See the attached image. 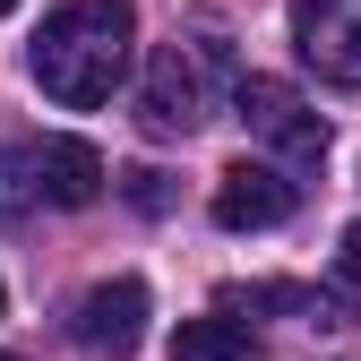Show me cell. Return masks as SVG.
<instances>
[{"instance_id":"cell-2","label":"cell","mask_w":361,"mask_h":361,"mask_svg":"<svg viewBox=\"0 0 361 361\" xmlns=\"http://www.w3.org/2000/svg\"><path fill=\"white\" fill-rule=\"evenodd\" d=\"M233 78V52L224 35H172L147 52V78H138V121L147 138H190V129L215 112V86Z\"/></svg>"},{"instance_id":"cell-10","label":"cell","mask_w":361,"mask_h":361,"mask_svg":"<svg viewBox=\"0 0 361 361\" xmlns=\"http://www.w3.org/2000/svg\"><path fill=\"white\" fill-rule=\"evenodd\" d=\"M121 198L138 207V215H172V172H155V164H129V172H121Z\"/></svg>"},{"instance_id":"cell-12","label":"cell","mask_w":361,"mask_h":361,"mask_svg":"<svg viewBox=\"0 0 361 361\" xmlns=\"http://www.w3.org/2000/svg\"><path fill=\"white\" fill-rule=\"evenodd\" d=\"M9 9H18V0H0V18H9Z\"/></svg>"},{"instance_id":"cell-7","label":"cell","mask_w":361,"mask_h":361,"mask_svg":"<svg viewBox=\"0 0 361 361\" xmlns=\"http://www.w3.org/2000/svg\"><path fill=\"white\" fill-rule=\"evenodd\" d=\"M35 190H43V207H95L104 198V155L86 138H43L35 147Z\"/></svg>"},{"instance_id":"cell-13","label":"cell","mask_w":361,"mask_h":361,"mask_svg":"<svg viewBox=\"0 0 361 361\" xmlns=\"http://www.w3.org/2000/svg\"><path fill=\"white\" fill-rule=\"evenodd\" d=\"M0 310H9V284H0Z\"/></svg>"},{"instance_id":"cell-8","label":"cell","mask_w":361,"mask_h":361,"mask_svg":"<svg viewBox=\"0 0 361 361\" xmlns=\"http://www.w3.org/2000/svg\"><path fill=\"white\" fill-rule=\"evenodd\" d=\"M172 361H250V327L241 319H180V336H172Z\"/></svg>"},{"instance_id":"cell-4","label":"cell","mask_w":361,"mask_h":361,"mask_svg":"<svg viewBox=\"0 0 361 361\" xmlns=\"http://www.w3.org/2000/svg\"><path fill=\"white\" fill-rule=\"evenodd\" d=\"M293 52L327 86H361V0H293Z\"/></svg>"},{"instance_id":"cell-5","label":"cell","mask_w":361,"mask_h":361,"mask_svg":"<svg viewBox=\"0 0 361 361\" xmlns=\"http://www.w3.org/2000/svg\"><path fill=\"white\" fill-rule=\"evenodd\" d=\"M293 198H301V190H293L276 164H250V155H241V164L215 172V198H207V207H215L224 233H276V224L293 215Z\"/></svg>"},{"instance_id":"cell-1","label":"cell","mask_w":361,"mask_h":361,"mask_svg":"<svg viewBox=\"0 0 361 361\" xmlns=\"http://www.w3.org/2000/svg\"><path fill=\"white\" fill-rule=\"evenodd\" d=\"M129 43H138V18H129V0H61L52 18L35 35V86L69 112H95L112 104V86L129 78Z\"/></svg>"},{"instance_id":"cell-9","label":"cell","mask_w":361,"mask_h":361,"mask_svg":"<svg viewBox=\"0 0 361 361\" xmlns=\"http://www.w3.org/2000/svg\"><path fill=\"white\" fill-rule=\"evenodd\" d=\"M35 198V147H0V215H26Z\"/></svg>"},{"instance_id":"cell-14","label":"cell","mask_w":361,"mask_h":361,"mask_svg":"<svg viewBox=\"0 0 361 361\" xmlns=\"http://www.w3.org/2000/svg\"><path fill=\"white\" fill-rule=\"evenodd\" d=\"M0 361H18V353H0Z\"/></svg>"},{"instance_id":"cell-3","label":"cell","mask_w":361,"mask_h":361,"mask_svg":"<svg viewBox=\"0 0 361 361\" xmlns=\"http://www.w3.org/2000/svg\"><path fill=\"white\" fill-rule=\"evenodd\" d=\"M233 112H241V129H250V138H267V147H276V155H293V164H319V155H327L319 112H310L284 78H233Z\"/></svg>"},{"instance_id":"cell-11","label":"cell","mask_w":361,"mask_h":361,"mask_svg":"<svg viewBox=\"0 0 361 361\" xmlns=\"http://www.w3.org/2000/svg\"><path fill=\"white\" fill-rule=\"evenodd\" d=\"M336 293L344 301L361 293V224H344V241H336Z\"/></svg>"},{"instance_id":"cell-6","label":"cell","mask_w":361,"mask_h":361,"mask_svg":"<svg viewBox=\"0 0 361 361\" xmlns=\"http://www.w3.org/2000/svg\"><path fill=\"white\" fill-rule=\"evenodd\" d=\"M78 344H95V353H138V336H147V284L138 276H112V284H95V293H86L78 301Z\"/></svg>"}]
</instances>
